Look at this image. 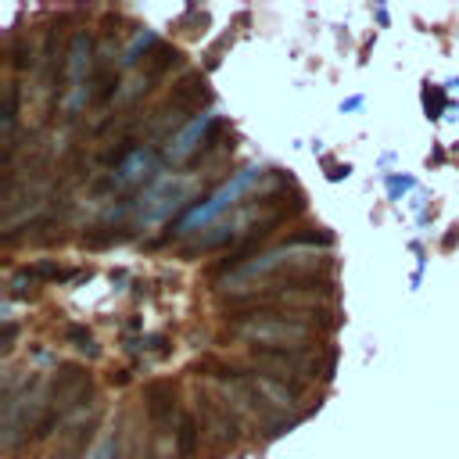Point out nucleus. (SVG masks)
Masks as SVG:
<instances>
[{
    "mask_svg": "<svg viewBox=\"0 0 459 459\" xmlns=\"http://www.w3.org/2000/svg\"><path fill=\"white\" fill-rule=\"evenodd\" d=\"M251 359L262 369L294 380H312L319 373V351L308 344H251Z\"/></svg>",
    "mask_w": 459,
    "mask_h": 459,
    "instance_id": "obj_1",
    "label": "nucleus"
},
{
    "mask_svg": "<svg viewBox=\"0 0 459 459\" xmlns=\"http://www.w3.org/2000/svg\"><path fill=\"white\" fill-rule=\"evenodd\" d=\"M197 412L204 416V430L212 434V441H215L219 452H230L240 441V420L230 409V402H219V398L197 391Z\"/></svg>",
    "mask_w": 459,
    "mask_h": 459,
    "instance_id": "obj_2",
    "label": "nucleus"
},
{
    "mask_svg": "<svg viewBox=\"0 0 459 459\" xmlns=\"http://www.w3.org/2000/svg\"><path fill=\"white\" fill-rule=\"evenodd\" d=\"M143 412L158 434H169V427H179L183 412H176V384L172 380H151L143 387Z\"/></svg>",
    "mask_w": 459,
    "mask_h": 459,
    "instance_id": "obj_3",
    "label": "nucleus"
},
{
    "mask_svg": "<svg viewBox=\"0 0 459 459\" xmlns=\"http://www.w3.org/2000/svg\"><path fill=\"white\" fill-rule=\"evenodd\" d=\"M201 430H204V423H197L194 412H183V416H179V427H176V455H179V459H194V455H197Z\"/></svg>",
    "mask_w": 459,
    "mask_h": 459,
    "instance_id": "obj_4",
    "label": "nucleus"
},
{
    "mask_svg": "<svg viewBox=\"0 0 459 459\" xmlns=\"http://www.w3.org/2000/svg\"><path fill=\"white\" fill-rule=\"evenodd\" d=\"M179 61H183V54H179L176 47L158 43V47H154V54H151V57H143V72H147V79H151V82H158V79H161L169 68H176Z\"/></svg>",
    "mask_w": 459,
    "mask_h": 459,
    "instance_id": "obj_5",
    "label": "nucleus"
},
{
    "mask_svg": "<svg viewBox=\"0 0 459 459\" xmlns=\"http://www.w3.org/2000/svg\"><path fill=\"white\" fill-rule=\"evenodd\" d=\"M93 427H97V416H93V420H86V423H79V427H72V434H65L61 448L54 452V459H79V455H82V448H86V445H90V437H93Z\"/></svg>",
    "mask_w": 459,
    "mask_h": 459,
    "instance_id": "obj_6",
    "label": "nucleus"
},
{
    "mask_svg": "<svg viewBox=\"0 0 459 459\" xmlns=\"http://www.w3.org/2000/svg\"><path fill=\"white\" fill-rule=\"evenodd\" d=\"M61 337H65V341H68L72 348H79V351H86L90 359H97V355H100V348L93 344V333H90V330H86L82 323H68V326L61 330Z\"/></svg>",
    "mask_w": 459,
    "mask_h": 459,
    "instance_id": "obj_7",
    "label": "nucleus"
},
{
    "mask_svg": "<svg viewBox=\"0 0 459 459\" xmlns=\"http://www.w3.org/2000/svg\"><path fill=\"white\" fill-rule=\"evenodd\" d=\"M423 104H427V115L430 118H441V111H445V90L441 86H427L423 90Z\"/></svg>",
    "mask_w": 459,
    "mask_h": 459,
    "instance_id": "obj_8",
    "label": "nucleus"
},
{
    "mask_svg": "<svg viewBox=\"0 0 459 459\" xmlns=\"http://www.w3.org/2000/svg\"><path fill=\"white\" fill-rule=\"evenodd\" d=\"M323 169H326V176H330V179H344V176L351 172L348 165H341V161H333L330 154H323Z\"/></svg>",
    "mask_w": 459,
    "mask_h": 459,
    "instance_id": "obj_9",
    "label": "nucleus"
},
{
    "mask_svg": "<svg viewBox=\"0 0 459 459\" xmlns=\"http://www.w3.org/2000/svg\"><path fill=\"white\" fill-rule=\"evenodd\" d=\"M108 380L122 387V384H129V369H111V377H108Z\"/></svg>",
    "mask_w": 459,
    "mask_h": 459,
    "instance_id": "obj_10",
    "label": "nucleus"
},
{
    "mask_svg": "<svg viewBox=\"0 0 459 459\" xmlns=\"http://www.w3.org/2000/svg\"><path fill=\"white\" fill-rule=\"evenodd\" d=\"M387 186H391V194H398V190H409L412 179H387Z\"/></svg>",
    "mask_w": 459,
    "mask_h": 459,
    "instance_id": "obj_11",
    "label": "nucleus"
}]
</instances>
